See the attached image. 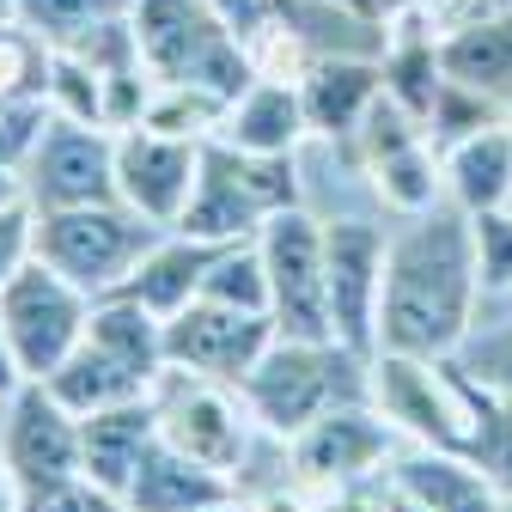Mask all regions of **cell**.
<instances>
[{"label": "cell", "instance_id": "obj_1", "mask_svg": "<svg viewBox=\"0 0 512 512\" xmlns=\"http://www.w3.org/2000/svg\"><path fill=\"white\" fill-rule=\"evenodd\" d=\"M476 238L464 208H427L384 244L378 354L452 360L476 336Z\"/></svg>", "mask_w": 512, "mask_h": 512}, {"label": "cell", "instance_id": "obj_2", "mask_svg": "<svg viewBox=\"0 0 512 512\" xmlns=\"http://www.w3.org/2000/svg\"><path fill=\"white\" fill-rule=\"evenodd\" d=\"M159 372H165V317H153L147 305L122 299V293H104V299H92L80 348L43 384L74 415H98V409H116V403L153 397Z\"/></svg>", "mask_w": 512, "mask_h": 512}, {"label": "cell", "instance_id": "obj_3", "mask_svg": "<svg viewBox=\"0 0 512 512\" xmlns=\"http://www.w3.org/2000/svg\"><path fill=\"white\" fill-rule=\"evenodd\" d=\"M372 391L384 403V421L409 427L421 445L452 458H488L494 433L506 427L500 397L482 391V384L452 360H409V354H378L372 366Z\"/></svg>", "mask_w": 512, "mask_h": 512}, {"label": "cell", "instance_id": "obj_4", "mask_svg": "<svg viewBox=\"0 0 512 512\" xmlns=\"http://www.w3.org/2000/svg\"><path fill=\"white\" fill-rule=\"evenodd\" d=\"M128 25H135V43H141V61L153 80L202 86L226 104L256 80L250 49L220 25L208 0H135Z\"/></svg>", "mask_w": 512, "mask_h": 512}, {"label": "cell", "instance_id": "obj_5", "mask_svg": "<svg viewBox=\"0 0 512 512\" xmlns=\"http://www.w3.org/2000/svg\"><path fill=\"white\" fill-rule=\"evenodd\" d=\"M281 208H299L293 153H244V147L208 141L202 147V183L189 196L177 232L202 238V244H244Z\"/></svg>", "mask_w": 512, "mask_h": 512}, {"label": "cell", "instance_id": "obj_6", "mask_svg": "<svg viewBox=\"0 0 512 512\" xmlns=\"http://www.w3.org/2000/svg\"><path fill=\"white\" fill-rule=\"evenodd\" d=\"M354 372H360V354H348L342 342L275 336V348L238 378V397H244V409L263 427L299 439L311 421H324L330 409L360 403V378Z\"/></svg>", "mask_w": 512, "mask_h": 512}, {"label": "cell", "instance_id": "obj_7", "mask_svg": "<svg viewBox=\"0 0 512 512\" xmlns=\"http://www.w3.org/2000/svg\"><path fill=\"white\" fill-rule=\"evenodd\" d=\"M165 238V226L141 220L128 202H86V208H37V256L68 275L80 293H116L135 263Z\"/></svg>", "mask_w": 512, "mask_h": 512}, {"label": "cell", "instance_id": "obj_8", "mask_svg": "<svg viewBox=\"0 0 512 512\" xmlns=\"http://www.w3.org/2000/svg\"><path fill=\"white\" fill-rule=\"evenodd\" d=\"M269 269V317L293 342H336L330 324V263H324V220L305 208H281L256 232Z\"/></svg>", "mask_w": 512, "mask_h": 512}, {"label": "cell", "instance_id": "obj_9", "mask_svg": "<svg viewBox=\"0 0 512 512\" xmlns=\"http://www.w3.org/2000/svg\"><path fill=\"white\" fill-rule=\"evenodd\" d=\"M86 317H92V293H80L68 275H55L43 256H31L0 287V336H7L25 378H49L68 360L86 336Z\"/></svg>", "mask_w": 512, "mask_h": 512}, {"label": "cell", "instance_id": "obj_10", "mask_svg": "<svg viewBox=\"0 0 512 512\" xmlns=\"http://www.w3.org/2000/svg\"><path fill=\"white\" fill-rule=\"evenodd\" d=\"M25 196H31V208L116 202V128L49 116L43 141L25 159Z\"/></svg>", "mask_w": 512, "mask_h": 512}, {"label": "cell", "instance_id": "obj_11", "mask_svg": "<svg viewBox=\"0 0 512 512\" xmlns=\"http://www.w3.org/2000/svg\"><path fill=\"white\" fill-rule=\"evenodd\" d=\"M275 317L269 311H238L220 299H189L177 317H165V366L202 372L220 384H238L256 360L275 348Z\"/></svg>", "mask_w": 512, "mask_h": 512}, {"label": "cell", "instance_id": "obj_12", "mask_svg": "<svg viewBox=\"0 0 512 512\" xmlns=\"http://www.w3.org/2000/svg\"><path fill=\"white\" fill-rule=\"evenodd\" d=\"M202 147L208 141L159 135L147 122L116 128V202H128L141 220L177 232L189 196H196V183H202Z\"/></svg>", "mask_w": 512, "mask_h": 512}, {"label": "cell", "instance_id": "obj_13", "mask_svg": "<svg viewBox=\"0 0 512 512\" xmlns=\"http://www.w3.org/2000/svg\"><path fill=\"white\" fill-rule=\"evenodd\" d=\"M153 409H159V439L177 445L183 458H196L208 470H238L244 458V409L226 397L220 378L165 366L153 384Z\"/></svg>", "mask_w": 512, "mask_h": 512}, {"label": "cell", "instance_id": "obj_14", "mask_svg": "<svg viewBox=\"0 0 512 512\" xmlns=\"http://www.w3.org/2000/svg\"><path fill=\"white\" fill-rule=\"evenodd\" d=\"M384 238L366 220L324 226V263H330V324L348 354H378V299H384Z\"/></svg>", "mask_w": 512, "mask_h": 512}, {"label": "cell", "instance_id": "obj_15", "mask_svg": "<svg viewBox=\"0 0 512 512\" xmlns=\"http://www.w3.org/2000/svg\"><path fill=\"white\" fill-rule=\"evenodd\" d=\"M0 464L13 470L19 488L55 482L80 470V415L61 403L43 378H25L7 397V421H0Z\"/></svg>", "mask_w": 512, "mask_h": 512}, {"label": "cell", "instance_id": "obj_16", "mask_svg": "<svg viewBox=\"0 0 512 512\" xmlns=\"http://www.w3.org/2000/svg\"><path fill=\"white\" fill-rule=\"evenodd\" d=\"M159 439V409L153 397H135V403H116V409H98V415H80V470L110 488L116 500L128 494L141 458L153 452Z\"/></svg>", "mask_w": 512, "mask_h": 512}, {"label": "cell", "instance_id": "obj_17", "mask_svg": "<svg viewBox=\"0 0 512 512\" xmlns=\"http://www.w3.org/2000/svg\"><path fill=\"white\" fill-rule=\"evenodd\" d=\"M439 177H445L452 208L464 214L512 208V122H488L476 135L452 141L439 153Z\"/></svg>", "mask_w": 512, "mask_h": 512}, {"label": "cell", "instance_id": "obj_18", "mask_svg": "<svg viewBox=\"0 0 512 512\" xmlns=\"http://www.w3.org/2000/svg\"><path fill=\"white\" fill-rule=\"evenodd\" d=\"M305 135H311V122H305L299 86H293V80H263V74H256V80L232 98V110H226V122H220L214 141L244 147V153H299Z\"/></svg>", "mask_w": 512, "mask_h": 512}, {"label": "cell", "instance_id": "obj_19", "mask_svg": "<svg viewBox=\"0 0 512 512\" xmlns=\"http://www.w3.org/2000/svg\"><path fill=\"white\" fill-rule=\"evenodd\" d=\"M214 256H220V244H202V238H189V232H165L116 293L147 305L153 317H177L189 299H202V281L214 269Z\"/></svg>", "mask_w": 512, "mask_h": 512}, {"label": "cell", "instance_id": "obj_20", "mask_svg": "<svg viewBox=\"0 0 512 512\" xmlns=\"http://www.w3.org/2000/svg\"><path fill=\"white\" fill-rule=\"evenodd\" d=\"M299 98H305L311 135L348 141L366 122V110L384 98V61H311L299 80Z\"/></svg>", "mask_w": 512, "mask_h": 512}, {"label": "cell", "instance_id": "obj_21", "mask_svg": "<svg viewBox=\"0 0 512 512\" xmlns=\"http://www.w3.org/2000/svg\"><path fill=\"white\" fill-rule=\"evenodd\" d=\"M226 500H232V482L196 458H183L165 439H153V452L141 458L135 482L122 494L128 512H202V506H226Z\"/></svg>", "mask_w": 512, "mask_h": 512}, {"label": "cell", "instance_id": "obj_22", "mask_svg": "<svg viewBox=\"0 0 512 512\" xmlns=\"http://www.w3.org/2000/svg\"><path fill=\"white\" fill-rule=\"evenodd\" d=\"M384 445H391V427L366 415L360 403H342L299 433V464L311 476H360L384 458Z\"/></svg>", "mask_w": 512, "mask_h": 512}, {"label": "cell", "instance_id": "obj_23", "mask_svg": "<svg viewBox=\"0 0 512 512\" xmlns=\"http://www.w3.org/2000/svg\"><path fill=\"white\" fill-rule=\"evenodd\" d=\"M397 494H409L421 512H494V476L476 458L427 452L397 464Z\"/></svg>", "mask_w": 512, "mask_h": 512}, {"label": "cell", "instance_id": "obj_24", "mask_svg": "<svg viewBox=\"0 0 512 512\" xmlns=\"http://www.w3.org/2000/svg\"><path fill=\"white\" fill-rule=\"evenodd\" d=\"M439 68H445V80H458V86L494 98L500 110H512V13L439 37Z\"/></svg>", "mask_w": 512, "mask_h": 512}, {"label": "cell", "instance_id": "obj_25", "mask_svg": "<svg viewBox=\"0 0 512 512\" xmlns=\"http://www.w3.org/2000/svg\"><path fill=\"white\" fill-rule=\"evenodd\" d=\"M366 177H372V189L384 202H391L397 214H427V208H439V159H433V141L421 135V141H409V147H391L384 159H372L366 165Z\"/></svg>", "mask_w": 512, "mask_h": 512}, {"label": "cell", "instance_id": "obj_26", "mask_svg": "<svg viewBox=\"0 0 512 512\" xmlns=\"http://www.w3.org/2000/svg\"><path fill=\"white\" fill-rule=\"evenodd\" d=\"M128 13H135V0H13V19L31 37H43L49 49L74 43V37L110 25V19H128Z\"/></svg>", "mask_w": 512, "mask_h": 512}, {"label": "cell", "instance_id": "obj_27", "mask_svg": "<svg viewBox=\"0 0 512 512\" xmlns=\"http://www.w3.org/2000/svg\"><path fill=\"white\" fill-rule=\"evenodd\" d=\"M202 299H220V305H238V311H269V269H263V250H256V238L220 244L214 269H208V281H202Z\"/></svg>", "mask_w": 512, "mask_h": 512}, {"label": "cell", "instance_id": "obj_28", "mask_svg": "<svg viewBox=\"0 0 512 512\" xmlns=\"http://www.w3.org/2000/svg\"><path fill=\"white\" fill-rule=\"evenodd\" d=\"M13 98H49V43L25 25L0 31V104Z\"/></svg>", "mask_w": 512, "mask_h": 512}, {"label": "cell", "instance_id": "obj_29", "mask_svg": "<svg viewBox=\"0 0 512 512\" xmlns=\"http://www.w3.org/2000/svg\"><path fill=\"white\" fill-rule=\"evenodd\" d=\"M470 238H476V275H482V293H512V208L470 214Z\"/></svg>", "mask_w": 512, "mask_h": 512}, {"label": "cell", "instance_id": "obj_30", "mask_svg": "<svg viewBox=\"0 0 512 512\" xmlns=\"http://www.w3.org/2000/svg\"><path fill=\"white\" fill-rule=\"evenodd\" d=\"M19 512H122V500L110 488H98L86 470H74V476H55V482L25 488Z\"/></svg>", "mask_w": 512, "mask_h": 512}, {"label": "cell", "instance_id": "obj_31", "mask_svg": "<svg viewBox=\"0 0 512 512\" xmlns=\"http://www.w3.org/2000/svg\"><path fill=\"white\" fill-rule=\"evenodd\" d=\"M458 366L482 384V391H494V397L512 403V324H500V330H488V336H470V342L458 348Z\"/></svg>", "mask_w": 512, "mask_h": 512}, {"label": "cell", "instance_id": "obj_32", "mask_svg": "<svg viewBox=\"0 0 512 512\" xmlns=\"http://www.w3.org/2000/svg\"><path fill=\"white\" fill-rule=\"evenodd\" d=\"M49 98H13V104H0V159L19 165L31 159V147L43 141V128H49Z\"/></svg>", "mask_w": 512, "mask_h": 512}, {"label": "cell", "instance_id": "obj_33", "mask_svg": "<svg viewBox=\"0 0 512 512\" xmlns=\"http://www.w3.org/2000/svg\"><path fill=\"white\" fill-rule=\"evenodd\" d=\"M31 256H37V208L31 202L0 208V287H7Z\"/></svg>", "mask_w": 512, "mask_h": 512}, {"label": "cell", "instance_id": "obj_34", "mask_svg": "<svg viewBox=\"0 0 512 512\" xmlns=\"http://www.w3.org/2000/svg\"><path fill=\"white\" fill-rule=\"evenodd\" d=\"M427 25L433 37H452V31H470V25H488V19H506L512 0H427Z\"/></svg>", "mask_w": 512, "mask_h": 512}, {"label": "cell", "instance_id": "obj_35", "mask_svg": "<svg viewBox=\"0 0 512 512\" xmlns=\"http://www.w3.org/2000/svg\"><path fill=\"white\" fill-rule=\"evenodd\" d=\"M208 7L220 13V25H226L244 49H250L256 37H263L275 19H281V0H208Z\"/></svg>", "mask_w": 512, "mask_h": 512}, {"label": "cell", "instance_id": "obj_36", "mask_svg": "<svg viewBox=\"0 0 512 512\" xmlns=\"http://www.w3.org/2000/svg\"><path fill=\"white\" fill-rule=\"evenodd\" d=\"M19 202H31V196H25V171L0 159V208H19Z\"/></svg>", "mask_w": 512, "mask_h": 512}, {"label": "cell", "instance_id": "obj_37", "mask_svg": "<svg viewBox=\"0 0 512 512\" xmlns=\"http://www.w3.org/2000/svg\"><path fill=\"white\" fill-rule=\"evenodd\" d=\"M19 384H25V372H19V360H13V348H7V336H0V403H7Z\"/></svg>", "mask_w": 512, "mask_h": 512}, {"label": "cell", "instance_id": "obj_38", "mask_svg": "<svg viewBox=\"0 0 512 512\" xmlns=\"http://www.w3.org/2000/svg\"><path fill=\"white\" fill-rule=\"evenodd\" d=\"M427 0H372V13L384 19V25H397V19H409V13H421Z\"/></svg>", "mask_w": 512, "mask_h": 512}, {"label": "cell", "instance_id": "obj_39", "mask_svg": "<svg viewBox=\"0 0 512 512\" xmlns=\"http://www.w3.org/2000/svg\"><path fill=\"white\" fill-rule=\"evenodd\" d=\"M19 494H25V488L13 482V470H7V464H0V512H19Z\"/></svg>", "mask_w": 512, "mask_h": 512}, {"label": "cell", "instance_id": "obj_40", "mask_svg": "<svg viewBox=\"0 0 512 512\" xmlns=\"http://www.w3.org/2000/svg\"><path fill=\"white\" fill-rule=\"evenodd\" d=\"M330 7H348V13H366V19H378V13H372V0H330Z\"/></svg>", "mask_w": 512, "mask_h": 512}, {"label": "cell", "instance_id": "obj_41", "mask_svg": "<svg viewBox=\"0 0 512 512\" xmlns=\"http://www.w3.org/2000/svg\"><path fill=\"white\" fill-rule=\"evenodd\" d=\"M202 512H238V506H232V500H226V506H202Z\"/></svg>", "mask_w": 512, "mask_h": 512}, {"label": "cell", "instance_id": "obj_42", "mask_svg": "<svg viewBox=\"0 0 512 512\" xmlns=\"http://www.w3.org/2000/svg\"><path fill=\"white\" fill-rule=\"evenodd\" d=\"M122 512H128V506H122Z\"/></svg>", "mask_w": 512, "mask_h": 512}]
</instances>
